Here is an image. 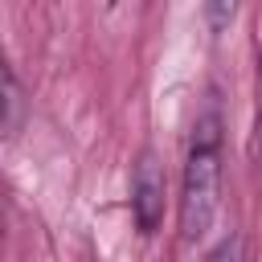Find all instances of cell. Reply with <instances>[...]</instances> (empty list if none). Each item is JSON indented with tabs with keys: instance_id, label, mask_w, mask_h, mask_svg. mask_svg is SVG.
Segmentation results:
<instances>
[{
	"instance_id": "1",
	"label": "cell",
	"mask_w": 262,
	"mask_h": 262,
	"mask_svg": "<svg viewBox=\"0 0 262 262\" xmlns=\"http://www.w3.org/2000/svg\"><path fill=\"white\" fill-rule=\"evenodd\" d=\"M221 196V115L209 106L196 115L188 160H184V188H180V237L201 242L217 217Z\"/></svg>"
},
{
	"instance_id": "2",
	"label": "cell",
	"mask_w": 262,
	"mask_h": 262,
	"mask_svg": "<svg viewBox=\"0 0 262 262\" xmlns=\"http://www.w3.org/2000/svg\"><path fill=\"white\" fill-rule=\"evenodd\" d=\"M164 196H168V180H164V164L156 160V151H139L135 172H131V213L139 233H156L164 221Z\"/></svg>"
},
{
	"instance_id": "3",
	"label": "cell",
	"mask_w": 262,
	"mask_h": 262,
	"mask_svg": "<svg viewBox=\"0 0 262 262\" xmlns=\"http://www.w3.org/2000/svg\"><path fill=\"white\" fill-rule=\"evenodd\" d=\"M237 4H242V0H205L209 29H213V33H225V29H229V20H233V12H237Z\"/></svg>"
},
{
	"instance_id": "5",
	"label": "cell",
	"mask_w": 262,
	"mask_h": 262,
	"mask_svg": "<svg viewBox=\"0 0 262 262\" xmlns=\"http://www.w3.org/2000/svg\"><path fill=\"white\" fill-rule=\"evenodd\" d=\"M111 4H115V0H111Z\"/></svg>"
},
{
	"instance_id": "4",
	"label": "cell",
	"mask_w": 262,
	"mask_h": 262,
	"mask_svg": "<svg viewBox=\"0 0 262 262\" xmlns=\"http://www.w3.org/2000/svg\"><path fill=\"white\" fill-rule=\"evenodd\" d=\"M258 139H262V115H258Z\"/></svg>"
}]
</instances>
